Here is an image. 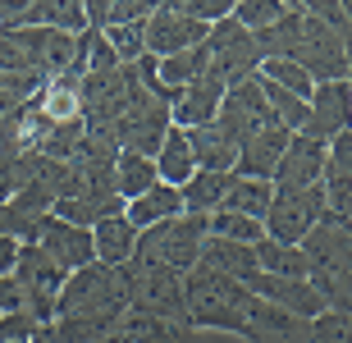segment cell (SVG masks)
<instances>
[{"instance_id": "6da1fadb", "label": "cell", "mask_w": 352, "mask_h": 343, "mask_svg": "<svg viewBox=\"0 0 352 343\" xmlns=\"http://www.w3.org/2000/svg\"><path fill=\"white\" fill-rule=\"evenodd\" d=\"M124 316H129L124 275L101 261H91L78 275H69L60 298H55V334H60V343H96Z\"/></svg>"}, {"instance_id": "7a4b0ae2", "label": "cell", "mask_w": 352, "mask_h": 343, "mask_svg": "<svg viewBox=\"0 0 352 343\" xmlns=\"http://www.w3.org/2000/svg\"><path fill=\"white\" fill-rule=\"evenodd\" d=\"M183 293H188V330H229L243 334L252 343V289L238 284V279L210 270V265H197L183 275Z\"/></svg>"}, {"instance_id": "3957f363", "label": "cell", "mask_w": 352, "mask_h": 343, "mask_svg": "<svg viewBox=\"0 0 352 343\" xmlns=\"http://www.w3.org/2000/svg\"><path fill=\"white\" fill-rule=\"evenodd\" d=\"M124 289H129V311H146V316L188 325V293H183V275L151 265L142 256H133L129 265H119Z\"/></svg>"}, {"instance_id": "277c9868", "label": "cell", "mask_w": 352, "mask_h": 343, "mask_svg": "<svg viewBox=\"0 0 352 343\" xmlns=\"http://www.w3.org/2000/svg\"><path fill=\"white\" fill-rule=\"evenodd\" d=\"M206 220L201 215H174L156 229H142L138 234V256L151 265H165L174 275H188L201 261V243H206Z\"/></svg>"}, {"instance_id": "5b68a950", "label": "cell", "mask_w": 352, "mask_h": 343, "mask_svg": "<svg viewBox=\"0 0 352 343\" xmlns=\"http://www.w3.org/2000/svg\"><path fill=\"white\" fill-rule=\"evenodd\" d=\"M302 252H307V265H311V289L325 293L343 270H352V220L343 215H325L311 234L302 238Z\"/></svg>"}, {"instance_id": "8992f818", "label": "cell", "mask_w": 352, "mask_h": 343, "mask_svg": "<svg viewBox=\"0 0 352 343\" xmlns=\"http://www.w3.org/2000/svg\"><path fill=\"white\" fill-rule=\"evenodd\" d=\"M170 129H174L170 106H165L160 96H151L146 87H138L129 110L115 119V142H119V151H138V156L156 160V151H160V142H165Z\"/></svg>"}, {"instance_id": "52a82bcc", "label": "cell", "mask_w": 352, "mask_h": 343, "mask_svg": "<svg viewBox=\"0 0 352 343\" xmlns=\"http://www.w3.org/2000/svg\"><path fill=\"white\" fill-rule=\"evenodd\" d=\"M14 279H19V289H23V311L37 325H55V298L65 289V270L46 256L41 247L23 243L19 247V265H14Z\"/></svg>"}, {"instance_id": "ba28073f", "label": "cell", "mask_w": 352, "mask_h": 343, "mask_svg": "<svg viewBox=\"0 0 352 343\" xmlns=\"http://www.w3.org/2000/svg\"><path fill=\"white\" fill-rule=\"evenodd\" d=\"M302 10H307V5H302ZM288 60H293L311 82H348V55H343L339 32L329 23H320V19H311V14H307L302 37H298V46L288 51Z\"/></svg>"}, {"instance_id": "9c48e42d", "label": "cell", "mask_w": 352, "mask_h": 343, "mask_svg": "<svg viewBox=\"0 0 352 343\" xmlns=\"http://www.w3.org/2000/svg\"><path fill=\"white\" fill-rule=\"evenodd\" d=\"M206 55H210V74H220L224 87L256 78V69H261V46L248 27L234 23V14L206 32Z\"/></svg>"}, {"instance_id": "30bf717a", "label": "cell", "mask_w": 352, "mask_h": 343, "mask_svg": "<svg viewBox=\"0 0 352 343\" xmlns=\"http://www.w3.org/2000/svg\"><path fill=\"white\" fill-rule=\"evenodd\" d=\"M270 124H279V119H274L270 101H265V92H261V78L234 82V87L224 92L220 115H215V129H220L234 146H243L248 137H256V133L270 129Z\"/></svg>"}, {"instance_id": "8fae6325", "label": "cell", "mask_w": 352, "mask_h": 343, "mask_svg": "<svg viewBox=\"0 0 352 343\" xmlns=\"http://www.w3.org/2000/svg\"><path fill=\"white\" fill-rule=\"evenodd\" d=\"M325 215L329 211H325V192H320V188H307V192H274L261 225H265V238L288 243V247H302V238L311 234Z\"/></svg>"}, {"instance_id": "7c38bea8", "label": "cell", "mask_w": 352, "mask_h": 343, "mask_svg": "<svg viewBox=\"0 0 352 343\" xmlns=\"http://www.w3.org/2000/svg\"><path fill=\"white\" fill-rule=\"evenodd\" d=\"M206 32H210L206 23H192L174 0H165V5L151 10V19H146V27H142V41H146V55L170 60V55H183V51L206 46Z\"/></svg>"}, {"instance_id": "4fadbf2b", "label": "cell", "mask_w": 352, "mask_h": 343, "mask_svg": "<svg viewBox=\"0 0 352 343\" xmlns=\"http://www.w3.org/2000/svg\"><path fill=\"white\" fill-rule=\"evenodd\" d=\"M348 129H352V82H316L311 101H307V129H302V137L329 146Z\"/></svg>"}, {"instance_id": "5bb4252c", "label": "cell", "mask_w": 352, "mask_h": 343, "mask_svg": "<svg viewBox=\"0 0 352 343\" xmlns=\"http://www.w3.org/2000/svg\"><path fill=\"white\" fill-rule=\"evenodd\" d=\"M32 247H41L55 265H60V270H65V275H78L82 265L96 261L91 229L65 225V220H55V215H41V220H37V238H32Z\"/></svg>"}, {"instance_id": "9a60e30c", "label": "cell", "mask_w": 352, "mask_h": 343, "mask_svg": "<svg viewBox=\"0 0 352 343\" xmlns=\"http://www.w3.org/2000/svg\"><path fill=\"white\" fill-rule=\"evenodd\" d=\"M224 78L220 74H210V65L197 74L183 92H174L170 101V119H174V129H206V124H215V115H220V101H224Z\"/></svg>"}, {"instance_id": "2e32d148", "label": "cell", "mask_w": 352, "mask_h": 343, "mask_svg": "<svg viewBox=\"0 0 352 343\" xmlns=\"http://www.w3.org/2000/svg\"><path fill=\"white\" fill-rule=\"evenodd\" d=\"M248 289L261 298V302L279 307V311H288L293 320H316L320 311H325V298L311 289V279H279V275H265V270H256V275L248 279Z\"/></svg>"}, {"instance_id": "e0dca14e", "label": "cell", "mask_w": 352, "mask_h": 343, "mask_svg": "<svg viewBox=\"0 0 352 343\" xmlns=\"http://www.w3.org/2000/svg\"><path fill=\"white\" fill-rule=\"evenodd\" d=\"M325 146L311 142V137H302L293 133V142H288L284 160H279V170H274V192H307V188H320L325 179Z\"/></svg>"}, {"instance_id": "ac0fdd59", "label": "cell", "mask_w": 352, "mask_h": 343, "mask_svg": "<svg viewBox=\"0 0 352 343\" xmlns=\"http://www.w3.org/2000/svg\"><path fill=\"white\" fill-rule=\"evenodd\" d=\"M288 142H293V133L284 129V124H270V129H261L256 137H248V142L238 146V170L243 179H265L270 184L274 170H279V160H284Z\"/></svg>"}, {"instance_id": "d6986e66", "label": "cell", "mask_w": 352, "mask_h": 343, "mask_svg": "<svg viewBox=\"0 0 352 343\" xmlns=\"http://www.w3.org/2000/svg\"><path fill=\"white\" fill-rule=\"evenodd\" d=\"M91 247H96V261L119 270V265H129L138 256V229L129 225V215H110L101 225L91 229Z\"/></svg>"}, {"instance_id": "ffe728a7", "label": "cell", "mask_w": 352, "mask_h": 343, "mask_svg": "<svg viewBox=\"0 0 352 343\" xmlns=\"http://www.w3.org/2000/svg\"><path fill=\"white\" fill-rule=\"evenodd\" d=\"M124 215H129V225L142 234V229H156L165 225V220H174V215H183V192L170 184H156L146 188L142 197H133L129 206H124Z\"/></svg>"}, {"instance_id": "44dd1931", "label": "cell", "mask_w": 352, "mask_h": 343, "mask_svg": "<svg viewBox=\"0 0 352 343\" xmlns=\"http://www.w3.org/2000/svg\"><path fill=\"white\" fill-rule=\"evenodd\" d=\"M197 265H210V270H220V275L238 279V284H248L261 265H256V247H248V243H229V238H210L201 243V261Z\"/></svg>"}, {"instance_id": "7402d4cb", "label": "cell", "mask_w": 352, "mask_h": 343, "mask_svg": "<svg viewBox=\"0 0 352 343\" xmlns=\"http://www.w3.org/2000/svg\"><path fill=\"white\" fill-rule=\"evenodd\" d=\"M188 146H192L197 170H206V174H234L238 170V146L229 142L215 124H206V129H188Z\"/></svg>"}, {"instance_id": "603a6c76", "label": "cell", "mask_w": 352, "mask_h": 343, "mask_svg": "<svg viewBox=\"0 0 352 343\" xmlns=\"http://www.w3.org/2000/svg\"><path fill=\"white\" fill-rule=\"evenodd\" d=\"M229 184H234V174H206V170H197L192 179L179 188V192H183V215H201V220H210V215L224 206Z\"/></svg>"}, {"instance_id": "cb8c5ba5", "label": "cell", "mask_w": 352, "mask_h": 343, "mask_svg": "<svg viewBox=\"0 0 352 343\" xmlns=\"http://www.w3.org/2000/svg\"><path fill=\"white\" fill-rule=\"evenodd\" d=\"M87 10V27L91 32H110V27H129V23H146L151 19V0H82Z\"/></svg>"}, {"instance_id": "d4e9b609", "label": "cell", "mask_w": 352, "mask_h": 343, "mask_svg": "<svg viewBox=\"0 0 352 343\" xmlns=\"http://www.w3.org/2000/svg\"><path fill=\"white\" fill-rule=\"evenodd\" d=\"M115 334L124 343H188V325H174V320L146 316V311H129V316L115 325Z\"/></svg>"}, {"instance_id": "484cf974", "label": "cell", "mask_w": 352, "mask_h": 343, "mask_svg": "<svg viewBox=\"0 0 352 343\" xmlns=\"http://www.w3.org/2000/svg\"><path fill=\"white\" fill-rule=\"evenodd\" d=\"M156 174H160V184H170V188H183L197 174L192 146H188V133L183 129L165 133V142H160V151H156Z\"/></svg>"}, {"instance_id": "4316f807", "label": "cell", "mask_w": 352, "mask_h": 343, "mask_svg": "<svg viewBox=\"0 0 352 343\" xmlns=\"http://www.w3.org/2000/svg\"><path fill=\"white\" fill-rule=\"evenodd\" d=\"M270 201H274V184H265V179H243V174H234V184H229V192H224V206H220V211L248 215V220H265Z\"/></svg>"}, {"instance_id": "83f0119b", "label": "cell", "mask_w": 352, "mask_h": 343, "mask_svg": "<svg viewBox=\"0 0 352 343\" xmlns=\"http://www.w3.org/2000/svg\"><path fill=\"white\" fill-rule=\"evenodd\" d=\"M156 184H160V174H156V160L151 156H138V151H119L115 156V188L124 201L142 197L146 188H156Z\"/></svg>"}, {"instance_id": "f1b7e54d", "label": "cell", "mask_w": 352, "mask_h": 343, "mask_svg": "<svg viewBox=\"0 0 352 343\" xmlns=\"http://www.w3.org/2000/svg\"><path fill=\"white\" fill-rule=\"evenodd\" d=\"M256 265H261L265 275H279V279H307L311 275L307 252L288 247V243H274V238H261V243H256Z\"/></svg>"}, {"instance_id": "f546056e", "label": "cell", "mask_w": 352, "mask_h": 343, "mask_svg": "<svg viewBox=\"0 0 352 343\" xmlns=\"http://www.w3.org/2000/svg\"><path fill=\"white\" fill-rule=\"evenodd\" d=\"M82 137H87V119H60V124H51V133H46V142H41V156H51V160H74L78 156V146Z\"/></svg>"}, {"instance_id": "4dcf8cb0", "label": "cell", "mask_w": 352, "mask_h": 343, "mask_svg": "<svg viewBox=\"0 0 352 343\" xmlns=\"http://www.w3.org/2000/svg\"><path fill=\"white\" fill-rule=\"evenodd\" d=\"M210 238H229V243H248V247H256L265 238V225L261 220H248V215H234V211H215L206 220Z\"/></svg>"}, {"instance_id": "1f68e13d", "label": "cell", "mask_w": 352, "mask_h": 343, "mask_svg": "<svg viewBox=\"0 0 352 343\" xmlns=\"http://www.w3.org/2000/svg\"><path fill=\"white\" fill-rule=\"evenodd\" d=\"M256 78H261V82H274V87H284V92L302 96V101H311V92H316V82L307 78V74H302L293 60H261Z\"/></svg>"}, {"instance_id": "d6a6232c", "label": "cell", "mask_w": 352, "mask_h": 343, "mask_svg": "<svg viewBox=\"0 0 352 343\" xmlns=\"http://www.w3.org/2000/svg\"><path fill=\"white\" fill-rule=\"evenodd\" d=\"M288 0H234V23L238 27H248L252 37H261L265 27L284 14Z\"/></svg>"}, {"instance_id": "836d02e7", "label": "cell", "mask_w": 352, "mask_h": 343, "mask_svg": "<svg viewBox=\"0 0 352 343\" xmlns=\"http://www.w3.org/2000/svg\"><path fill=\"white\" fill-rule=\"evenodd\" d=\"M28 179H32V151H5L0 156V206L19 197Z\"/></svg>"}, {"instance_id": "e575fe53", "label": "cell", "mask_w": 352, "mask_h": 343, "mask_svg": "<svg viewBox=\"0 0 352 343\" xmlns=\"http://www.w3.org/2000/svg\"><path fill=\"white\" fill-rule=\"evenodd\" d=\"M320 192H325V211H329V215H343V220L352 215V179H348V174H339L334 165H329V160H325Z\"/></svg>"}, {"instance_id": "d590c367", "label": "cell", "mask_w": 352, "mask_h": 343, "mask_svg": "<svg viewBox=\"0 0 352 343\" xmlns=\"http://www.w3.org/2000/svg\"><path fill=\"white\" fill-rule=\"evenodd\" d=\"M142 27H146V23H129V27H110V32H101V37L110 41V51L119 55V65H138V60L146 55Z\"/></svg>"}, {"instance_id": "8d00e7d4", "label": "cell", "mask_w": 352, "mask_h": 343, "mask_svg": "<svg viewBox=\"0 0 352 343\" xmlns=\"http://www.w3.org/2000/svg\"><path fill=\"white\" fill-rule=\"evenodd\" d=\"M0 78H41L37 69H32V60H28L10 37H0ZM41 82H46V78H41Z\"/></svg>"}, {"instance_id": "74e56055", "label": "cell", "mask_w": 352, "mask_h": 343, "mask_svg": "<svg viewBox=\"0 0 352 343\" xmlns=\"http://www.w3.org/2000/svg\"><path fill=\"white\" fill-rule=\"evenodd\" d=\"M320 298H325V311H339V316H352V270H343V275L334 279V284H329V289L320 293Z\"/></svg>"}, {"instance_id": "f35d334b", "label": "cell", "mask_w": 352, "mask_h": 343, "mask_svg": "<svg viewBox=\"0 0 352 343\" xmlns=\"http://www.w3.org/2000/svg\"><path fill=\"white\" fill-rule=\"evenodd\" d=\"M32 330H37V320L28 316V311L0 316V343H23V339H32Z\"/></svg>"}, {"instance_id": "ab89813d", "label": "cell", "mask_w": 352, "mask_h": 343, "mask_svg": "<svg viewBox=\"0 0 352 343\" xmlns=\"http://www.w3.org/2000/svg\"><path fill=\"white\" fill-rule=\"evenodd\" d=\"M325 156H329V165H334L339 174H348V179H352V129L339 133V137L325 146Z\"/></svg>"}, {"instance_id": "60d3db41", "label": "cell", "mask_w": 352, "mask_h": 343, "mask_svg": "<svg viewBox=\"0 0 352 343\" xmlns=\"http://www.w3.org/2000/svg\"><path fill=\"white\" fill-rule=\"evenodd\" d=\"M14 311H23V289L14 275H0V316H14Z\"/></svg>"}, {"instance_id": "b9f144b4", "label": "cell", "mask_w": 352, "mask_h": 343, "mask_svg": "<svg viewBox=\"0 0 352 343\" xmlns=\"http://www.w3.org/2000/svg\"><path fill=\"white\" fill-rule=\"evenodd\" d=\"M19 247H23V243H14V238L0 234V275H14V265H19Z\"/></svg>"}, {"instance_id": "7bdbcfd3", "label": "cell", "mask_w": 352, "mask_h": 343, "mask_svg": "<svg viewBox=\"0 0 352 343\" xmlns=\"http://www.w3.org/2000/svg\"><path fill=\"white\" fill-rule=\"evenodd\" d=\"M28 343H60V334H55V325H37Z\"/></svg>"}, {"instance_id": "ee69618b", "label": "cell", "mask_w": 352, "mask_h": 343, "mask_svg": "<svg viewBox=\"0 0 352 343\" xmlns=\"http://www.w3.org/2000/svg\"><path fill=\"white\" fill-rule=\"evenodd\" d=\"M348 220H352V215H348Z\"/></svg>"}]
</instances>
